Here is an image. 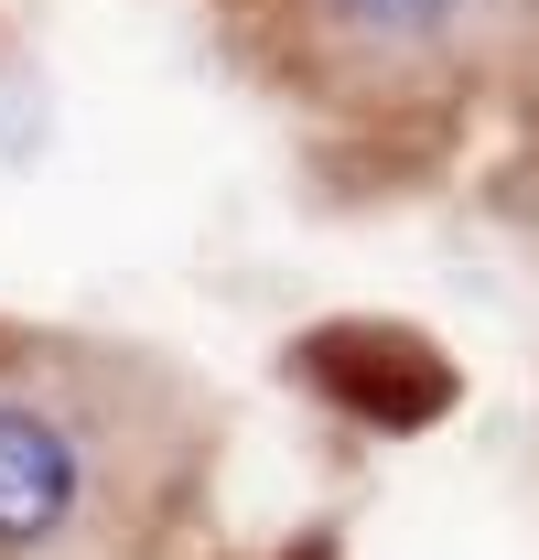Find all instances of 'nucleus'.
<instances>
[{
    "label": "nucleus",
    "instance_id": "obj_1",
    "mask_svg": "<svg viewBox=\"0 0 539 560\" xmlns=\"http://www.w3.org/2000/svg\"><path fill=\"white\" fill-rule=\"evenodd\" d=\"M291 377L313 399H335L345 420H378V431H432V420L465 399V366L432 346L421 324H378V313H335L291 346Z\"/></svg>",
    "mask_w": 539,
    "mask_h": 560
},
{
    "label": "nucleus",
    "instance_id": "obj_2",
    "mask_svg": "<svg viewBox=\"0 0 539 560\" xmlns=\"http://www.w3.org/2000/svg\"><path fill=\"white\" fill-rule=\"evenodd\" d=\"M87 486H98L87 431H76L55 399L0 388V560L55 550L76 517H87Z\"/></svg>",
    "mask_w": 539,
    "mask_h": 560
},
{
    "label": "nucleus",
    "instance_id": "obj_3",
    "mask_svg": "<svg viewBox=\"0 0 539 560\" xmlns=\"http://www.w3.org/2000/svg\"><path fill=\"white\" fill-rule=\"evenodd\" d=\"M335 33H356V44H432V33H454L474 0H313Z\"/></svg>",
    "mask_w": 539,
    "mask_h": 560
}]
</instances>
